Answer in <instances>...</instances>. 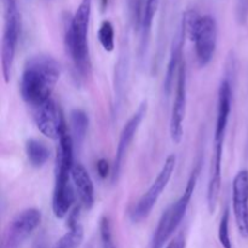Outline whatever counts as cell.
<instances>
[{
	"label": "cell",
	"mask_w": 248,
	"mask_h": 248,
	"mask_svg": "<svg viewBox=\"0 0 248 248\" xmlns=\"http://www.w3.org/2000/svg\"><path fill=\"white\" fill-rule=\"evenodd\" d=\"M102 1V6L103 7H106L107 5H108V0H101Z\"/></svg>",
	"instance_id": "obj_28"
},
{
	"label": "cell",
	"mask_w": 248,
	"mask_h": 248,
	"mask_svg": "<svg viewBox=\"0 0 248 248\" xmlns=\"http://www.w3.org/2000/svg\"><path fill=\"white\" fill-rule=\"evenodd\" d=\"M176 162L177 159L174 154L169 155L166 157L161 170L157 173L156 178L154 179L149 189L143 194L142 198L138 200L133 210L131 211L130 218L133 223H140L150 215L154 206L159 201L161 194L164 193V190L169 186L170 181H171L172 174H173L174 169H176Z\"/></svg>",
	"instance_id": "obj_7"
},
{
	"label": "cell",
	"mask_w": 248,
	"mask_h": 248,
	"mask_svg": "<svg viewBox=\"0 0 248 248\" xmlns=\"http://www.w3.org/2000/svg\"><path fill=\"white\" fill-rule=\"evenodd\" d=\"M186 31L194 43L198 63L205 67L212 61L217 48L218 27L215 17L200 16L195 11H188L183 17Z\"/></svg>",
	"instance_id": "obj_4"
},
{
	"label": "cell",
	"mask_w": 248,
	"mask_h": 248,
	"mask_svg": "<svg viewBox=\"0 0 248 248\" xmlns=\"http://www.w3.org/2000/svg\"><path fill=\"white\" fill-rule=\"evenodd\" d=\"M33 114L36 127L46 137L58 140L61 135L68 130L62 111L52 98L33 108Z\"/></svg>",
	"instance_id": "obj_9"
},
{
	"label": "cell",
	"mask_w": 248,
	"mask_h": 248,
	"mask_svg": "<svg viewBox=\"0 0 248 248\" xmlns=\"http://www.w3.org/2000/svg\"><path fill=\"white\" fill-rule=\"evenodd\" d=\"M92 0H81L65 31V46L70 58L80 73H86L90 67L89 23Z\"/></svg>",
	"instance_id": "obj_3"
},
{
	"label": "cell",
	"mask_w": 248,
	"mask_h": 248,
	"mask_svg": "<svg viewBox=\"0 0 248 248\" xmlns=\"http://www.w3.org/2000/svg\"><path fill=\"white\" fill-rule=\"evenodd\" d=\"M73 148L74 140L68 130L58 138L57 155H56V182L53 189L52 210L56 218H64L69 213L70 208L74 205L75 195L72 183Z\"/></svg>",
	"instance_id": "obj_2"
},
{
	"label": "cell",
	"mask_w": 248,
	"mask_h": 248,
	"mask_svg": "<svg viewBox=\"0 0 248 248\" xmlns=\"http://www.w3.org/2000/svg\"><path fill=\"white\" fill-rule=\"evenodd\" d=\"M236 18L240 24H245L248 19V0H236Z\"/></svg>",
	"instance_id": "obj_25"
},
{
	"label": "cell",
	"mask_w": 248,
	"mask_h": 248,
	"mask_svg": "<svg viewBox=\"0 0 248 248\" xmlns=\"http://www.w3.org/2000/svg\"><path fill=\"white\" fill-rule=\"evenodd\" d=\"M223 148H224V143H215L207 186V206L210 213L215 212L217 208L218 199H219L220 186H222Z\"/></svg>",
	"instance_id": "obj_14"
},
{
	"label": "cell",
	"mask_w": 248,
	"mask_h": 248,
	"mask_svg": "<svg viewBox=\"0 0 248 248\" xmlns=\"http://www.w3.org/2000/svg\"><path fill=\"white\" fill-rule=\"evenodd\" d=\"M148 110V104L147 102H143L140 103V106L138 107L137 110L132 114L130 119H128L127 123L124 126L123 131L120 133V138H119L118 147H116V153H115V159H114V166H113V182H115L116 179L120 176L121 169H123L124 160H125L126 154H127L128 149L131 147V143L135 140V136L137 133L138 128H140V124L144 120L145 115H147Z\"/></svg>",
	"instance_id": "obj_11"
},
{
	"label": "cell",
	"mask_w": 248,
	"mask_h": 248,
	"mask_svg": "<svg viewBox=\"0 0 248 248\" xmlns=\"http://www.w3.org/2000/svg\"><path fill=\"white\" fill-rule=\"evenodd\" d=\"M60 79V64L51 56H34L24 65L19 82L23 101L31 108L51 99Z\"/></svg>",
	"instance_id": "obj_1"
},
{
	"label": "cell",
	"mask_w": 248,
	"mask_h": 248,
	"mask_svg": "<svg viewBox=\"0 0 248 248\" xmlns=\"http://www.w3.org/2000/svg\"><path fill=\"white\" fill-rule=\"evenodd\" d=\"M145 1L147 0H127L131 21H132L133 27L136 29H140V27H142Z\"/></svg>",
	"instance_id": "obj_22"
},
{
	"label": "cell",
	"mask_w": 248,
	"mask_h": 248,
	"mask_svg": "<svg viewBox=\"0 0 248 248\" xmlns=\"http://www.w3.org/2000/svg\"><path fill=\"white\" fill-rule=\"evenodd\" d=\"M232 92L230 82L223 80L218 90V104H217V119L215 127V143L224 142L227 133L228 124H229L230 111H232Z\"/></svg>",
	"instance_id": "obj_13"
},
{
	"label": "cell",
	"mask_w": 248,
	"mask_h": 248,
	"mask_svg": "<svg viewBox=\"0 0 248 248\" xmlns=\"http://www.w3.org/2000/svg\"><path fill=\"white\" fill-rule=\"evenodd\" d=\"M41 212L38 208H27L17 213L2 235L1 248H21L26 240L40 225Z\"/></svg>",
	"instance_id": "obj_8"
},
{
	"label": "cell",
	"mask_w": 248,
	"mask_h": 248,
	"mask_svg": "<svg viewBox=\"0 0 248 248\" xmlns=\"http://www.w3.org/2000/svg\"><path fill=\"white\" fill-rule=\"evenodd\" d=\"M232 212L237 230L248 239V171L241 170L232 182Z\"/></svg>",
	"instance_id": "obj_12"
},
{
	"label": "cell",
	"mask_w": 248,
	"mask_h": 248,
	"mask_svg": "<svg viewBox=\"0 0 248 248\" xmlns=\"http://www.w3.org/2000/svg\"><path fill=\"white\" fill-rule=\"evenodd\" d=\"M229 220L230 212L229 210H225L224 213L222 215V218H220L219 227H218V239H219V242L223 248H232L229 232Z\"/></svg>",
	"instance_id": "obj_23"
},
{
	"label": "cell",
	"mask_w": 248,
	"mask_h": 248,
	"mask_svg": "<svg viewBox=\"0 0 248 248\" xmlns=\"http://www.w3.org/2000/svg\"><path fill=\"white\" fill-rule=\"evenodd\" d=\"M199 174H200V165H198L194 169V171L191 172L190 177L188 179V183H186V186L184 189L183 194L181 195V198L176 202L172 203L162 213L161 218L159 220V224H157L156 229H155L152 247L150 248H164L165 245L172 237V235L174 234V232L178 229L182 220L186 217L189 205H190L191 198H193L196 183H198Z\"/></svg>",
	"instance_id": "obj_5"
},
{
	"label": "cell",
	"mask_w": 248,
	"mask_h": 248,
	"mask_svg": "<svg viewBox=\"0 0 248 248\" xmlns=\"http://www.w3.org/2000/svg\"><path fill=\"white\" fill-rule=\"evenodd\" d=\"M26 154L31 166L41 167L50 157V150L43 142L31 138L26 143Z\"/></svg>",
	"instance_id": "obj_17"
},
{
	"label": "cell",
	"mask_w": 248,
	"mask_h": 248,
	"mask_svg": "<svg viewBox=\"0 0 248 248\" xmlns=\"http://www.w3.org/2000/svg\"><path fill=\"white\" fill-rule=\"evenodd\" d=\"M98 40L107 52H111L115 47V31L110 21H103L98 29Z\"/></svg>",
	"instance_id": "obj_20"
},
{
	"label": "cell",
	"mask_w": 248,
	"mask_h": 248,
	"mask_svg": "<svg viewBox=\"0 0 248 248\" xmlns=\"http://www.w3.org/2000/svg\"><path fill=\"white\" fill-rule=\"evenodd\" d=\"M72 181L74 183L79 200L86 210H91L94 203V186L87 170L81 164H74L72 169Z\"/></svg>",
	"instance_id": "obj_15"
},
{
	"label": "cell",
	"mask_w": 248,
	"mask_h": 248,
	"mask_svg": "<svg viewBox=\"0 0 248 248\" xmlns=\"http://www.w3.org/2000/svg\"><path fill=\"white\" fill-rule=\"evenodd\" d=\"M157 1H159V0H147V1H145L142 27H140L144 38H148V35H149L150 33V29H152L155 12H156L157 9Z\"/></svg>",
	"instance_id": "obj_21"
},
{
	"label": "cell",
	"mask_w": 248,
	"mask_h": 248,
	"mask_svg": "<svg viewBox=\"0 0 248 248\" xmlns=\"http://www.w3.org/2000/svg\"><path fill=\"white\" fill-rule=\"evenodd\" d=\"M70 124H72V138L78 143H81L86 137L87 128H89V118L87 114L81 109H74L70 113Z\"/></svg>",
	"instance_id": "obj_19"
},
{
	"label": "cell",
	"mask_w": 248,
	"mask_h": 248,
	"mask_svg": "<svg viewBox=\"0 0 248 248\" xmlns=\"http://www.w3.org/2000/svg\"><path fill=\"white\" fill-rule=\"evenodd\" d=\"M5 21L1 40V73L4 81L9 82L14 67L17 45L21 35V15L16 0H4Z\"/></svg>",
	"instance_id": "obj_6"
},
{
	"label": "cell",
	"mask_w": 248,
	"mask_h": 248,
	"mask_svg": "<svg viewBox=\"0 0 248 248\" xmlns=\"http://www.w3.org/2000/svg\"><path fill=\"white\" fill-rule=\"evenodd\" d=\"M165 248H186V239L182 235L172 239Z\"/></svg>",
	"instance_id": "obj_27"
},
{
	"label": "cell",
	"mask_w": 248,
	"mask_h": 248,
	"mask_svg": "<svg viewBox=\"0 0 248 248\" xmlns=\"http://www.w3.org/2000/svg\"><path fill=\"white\" fill-rule=\"evenodd\" d=\"M109 164L106 159H101L97 161V172L102 178H106L109 174Z\"/></svg>",
	"instance_id": "obj_26"
},
{
	"label": "cell",
	"mask_w": 248,
	"mask_h": 248,
	"mask_svg": "<svg viewBox=\"0 0 248 248\" xmlns=\"http://www.w3.org/2000/svg\"><path fill=\"white\" fill-rule=\"evenodd\" d=\"M99 235H101L102 248H118L115 242H114L109 218L103 217L101 219V223H99Z\"/></svg>",
	"instance_id": "obj_24"
},
{
	"label": "cell",
	"mask_w": 248,
	"mask_h": 248,
	"mask_svg": "<svg viewBox=\"0 0 248 248\" xmlns=\"http://www.w3.org/2000/svg\"><path fill=\"white\" fill-rule=\"evenodd\" d=\"M84 241V228L79 223L69 224V230L58 240L53 248H79Z\"/></svg>",
	"instance_id": "obj_18"
},
{
	"label": "cell",
	"mask_w": 248,
	"mask_h": 248,
	"mask_svg": "<svg viewBox=\"0 0 248 248\" xmlns=\"http://www.w3.org/2000/svg\"><path fill=\"white\" fill-rule=\"evenodd\" d=\"M186 27H184L183 21H182L181 27L177 31L176 36L173 39L171 48V55H170L169 64H167L166 75H165V92L166 94H170L172 90V85L174 81V75L178 74V69L182 64V57H183V45H184V36H186Z\"/></svg>",
	"instance_id": "obj_16"
},
{
	"label": "cell",
	"mask_w": 248,
	"mask_h": 248,
	"mask_svg": "<svg viewBox=\"0 0 248 248\" xmlns=\"http://www.w3.org/2000/svg\"><path fill=\"white\" fill-rule=\"evenodd\" d=\"M174 94L176 96H174L171 120H170V135L173 143L179 144L183 138V124L186 108V65L184 61L182 62L177 74V86Z\"/></svg>",
	"instance_id": "obj_10"
}]
</instances>
